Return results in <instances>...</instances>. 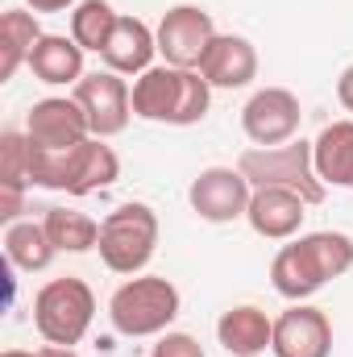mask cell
Masks as SVG:
<instances>
[{
  "mask_svg": "<svg viewBox=\"0 0 353 357\" xmlns=\"http://www.w3.org/2000/svg\"><path fill=\"white\" fill-rule=\"evenodd\" d=\"M353 270V237L350 233H299L291 237L274 262H270V282L283 299L291 303H308L320 287H329L333 278L350 274Z\"/></svg>",
  "mask_w": 353,
  "mask_h": 357,
  "instance_id": "obj_1",
  "label": "cell"
},
{
  "mask_svg": "<svg viewBox=\"0 0 353 357\" xmlns=\"http://www.w3.org/2000/svg\"><path fill=\"white\" fill-rule=\"evenodd\" d=\"M212 108V84L200 71L158 63L146 75L133 79V116L154 121V125H200Z\"/></svg>",
  "mask_w": 353,
  "mask_h": 357,
  "instance_id": "obj_2",
  "label": "cell"
},
{
  "mask_svg": "<svg viewBox=\"0 0 353 357\" xmlns=\"http://www.w3.org/2000/svg\"><path fill=\"white\" fill-rule=\"evenodd\" d=\"M121 178V158L104 137H88L71 150H38L29 142V183L46 191H67V195H91L104 191Z\"/></svg>",
  "mask_w": 353,
  "mask_h": 357,
  "instance_id": "obj_3",
  "label": "cell"
},
{
  "mask_svg": "<svg viewBox=\"0 0 353 357\" xmlns=\"http://www.w3.org/2000/svg\"><path fill=\"white\" fill-rule=\"evenodd\" d=\"M183 312V295L163 274H133L108 299V324L121 337H163Z\"/></svg>",
  "mask_w": 353,
  "mask_h": 357,
  "instance_id": "obj_4",
  "label": "cell"
},
{
  "mask_svg": "<svg viewBox=\"0 0 353 357\" xmlns=\"http://www.w3.org/2000/svg\"><path fill=\"white\" fill-rule=\"evenodd\" d=\"M158 212L150 204H121L100 220V262L112 274H142L158 254Z\"/></svg>",
  "mask_w": 353,
  "mask_h": 357,
  "instance_id": "obj_5",
  "label": "cell"
},
{
  "mask_svg": "<svg viewBox=\"0 0 353 357\" xmlns=\"http://www.w3.org/2000/svg\"><path fill=\"white\" fill-rule=\"evenodd\" d=\"M237 171L250 178V187H287L295 195L308 199V208L324 204L329 187L316 175V158H312V142L295 137L287 146H250L237 158Z\"/></svg>",
  "mask_w": 353,
  "mask_h": 357,
  "instance_id": "obj_6",
  "label": "cell"
},
{
  "mask_svg": "<svg viewBox=\"0 0 353 357\" xmlns=\"http://www.w3.org/2000/svg\"><path fill=\"white\" fill-rule=\"evenodd\" d=\"M91 320H96V295L84 278L67 274V278H50L38 295H33V328L46 345H67L75 349L88 337Z\"/></svg>",
  "mask_w": 353,
  "mask_h": 357,
  "instance_id": "obj_7",
  "label": "cell"
},
{
  "mask_svg": "<svg viewBox=\"0 0 353 357\" xmlns=\"http://www.w3.org/2000/svg\"><path fill=\"white\" fill-rule=\"evenodd\" d=\"M84 108L91 125V137H117L129 129V116H133V88L125 84V75L117 71H88L75 91H71Z\"/></svg>",
  "mask_w": 353,
  "mask_h": 357,
  "instance_id": "obj_8",
  "label": "cell"
},
{
  "mask_svg": "<svg viewBox=\"0 0 353 357\" xmlns=\"http://www.w3.org/2000/svg\"><path fill=\"white\" fill-rule=\"evenodd\" d=\"M158 54L163 63L171 67H187V71H200V59L208 54L212 38H216V21L208 8L200 4H175L163 13L158 21Z\"/></svg>",
  "mask_w": 353,
  "mask_h": 357,
  "instance_id": "obj_9",
  "label": "cell"
},
{
  "mask_svg": "<svg viewBox=\"0 0 353 357\" xmlns=\"http://www.w3.org/2000/svg\"><path fill=\"white\" fill-rule=\"evenodd\" d=\"M250 195H254V187H250V178L241 175L237 167H204L200 175L191 178V187H187L191 212L200 220H208V225L241 220L246 208H250Z\"/></svg>",
  "mask_w": 353,
  "mask_h": 357,
  "instance_id": "obj_10",
  "label": "cell"
},
{
  "mask_svg": "<svg viewBox=\"0 0 353 357\" xmlns=\"http://www.w3.org/2000/svg\"><path fill=\"white\" fill-rule=\"evenodd\" d=\"M303 108L291 88H258L241 108V129L254 146H287L299 137Z\"/></svg>",
  "mask_w": 353,
  "mask_h": 357,
  "instance_id": "obj_11",
  "label": "cell"
},
{
  "mask_svg": "<svg viewBox=\"0 0 353 357\" xmlns=\"http://www.w3.org/2000/svg\"><path fill=\"white\" fill-rule=\"evenodd\" d=\"M25 137L38 150H71L91 137V125L75 96H46L25 112Z\"/></svg>",
  "mask_w": 353,
  "mask_h": 357,
  "instance_id": "obj_12",
  "label": "cell"
},
{
  "mask_svg": "<svg viewBox=\"0 0 353 357\" xmlns=\"http://www.w3.org/2000/svg\"><path fill=\"white\" fill-rule=\"evenodd\" d=\"M274 357H333V320L312 303H291L274 316Z\"/></svg>",
  "mask_w": 353,
  "mask_h": 357,
  "instance_id": "obj_13",
  "label": "cell"
},
{
  "mask_svg": "<svg viewBox=\"0 0 353 357\" xmlns=\"http://www.w3.org/2000/svg\"><path fill=\"white\" fill-rule=\"evenodd\" d=\"M303 216H308V199L295 195V191H287V187H254L250 208H246L250 229L258 237H266V241H291V237H299Z\"/></svg>",
  "mask_w": 353,
  "mask_h": 357,
  "instance_id": "obj_14",
  "label": "cell"
},
{
  "mask_svg": "<svg viewBox=\"0 0 353 357\" xmlns=\"http://www.w3.org/2000/svg\"><path fill=\"white\" fill-rule=\"evenodd\" d=\"M200 75L212 88H225V91L250 88L258 79V50H254V42L241 38V33H216L208 54L200 59Z\"/></svg>",
  "mask_w": 353,
  "mask_h": 357,
  "instance_id": "obj_15",
  "label": "cell"
},
{
  "mask_svg": "<svg viewBox=\"0 0 353 357\" xmlns=\"http://www.w3.org/2000/svg\"><path fill=\"white\" fill-rule=\"evenodd\" d=\"M154 54H158V33L142 21V17H125L117 21L108 46H104V71H117V75H146L154 67Z\"/></svg>",
  "mask_w": 353,
  "mask_h": 357,
  "instance_id": "obj_16",
  "label": "cell"
},
{
  "mask_svg": "<svg viewBox=\"0 0 353 357\" xmlns=\"http://www.w3.org/2000/svg\"><path fill=\"white\" fill-rule=\"evenodd\" d=\"M84 46L71 33H42V42L29 54V71L38 84L46 88H75L88 71H84Z\"/></svg>",
  "mask_w": 353,
  "mask_h": 357,
  "instance_id": "obj_17",
  "label": "cell"
},
{
  "mask_svg": "<svg viewBox=\"0 0 353 357\" xmlns=\"http://www.w3.org/2000/svg\"><path fill=\"white\" fill-rule=\"evenodd\" d=\"M216 341L233 357H262L274 341V320L254 303H237L216 320Z\"/></svg>",
  "mask_w": 353,
  "mask_h": 357,
  "instance_id": "obj_18",
  "label": "cell"
},
{
  "mask_svg": "<svg viewBox=\"0 0 353 357\" xmlns=\"http://www.w3.org/2000/svg\"><path fill=\"white\" fill-rule=\"evenodd\" d=\"M316 175L324 187H350L353 191V121H329L312 142Z\"/></svg>",
  "mask_w": 353,
  "mask_h": 357,
  "instance_id": "obj_19",
  "label": "cell"
},
{
  "mask_svg": "<svg viewBox=\"0 0 353 357\" xmlns=\"http://www.w3.org/2000/svg\"><path fill=\"white\" fill-rule=\"evenodd\" d=\"M38 42H42L38 13L4 8V17H0V84L13 79L21 67H29V54H33Z\"/></svg>",
  "mask_w": 353,
  "mask_h": 357,
  "instance_id": "obj_20",
  "label": "cell"
},
{
  "mask_svg": "<svg viewBox=\"0 0 353 357\" xmlns=\"http://www.w3.org/2000/svg\"><path fill=\"white\" fill-rule=\"evenodd\" d=\"M54 241L46 233V225L38 220H17V225H4V258L13 270H25V274H38L54 262Z\"/></svg>",
  "mask_w": 353,
  "mask_h": 357,
  "instance_id": "obj_21",
  "label": "cell"
},
{
  "mask_svg": "<svg viewBox=\"0 0 353 357\" xmlns=\"http://www.w3.org/2000/svg\"><path fill=\"white\" fill-rule=\"evenodd\" d=\"M50 241L59 254H88L100 245V220H91L88 212H75V208H46L42 216Z\"/></svg>",
  "mask_w": 353,
  "mask_h": 357,
  "instance_id": "obj_22",
  "label": "cell"
},
{
  "mask_svg": "<svg viewBox=\"0 0 353 357\" xmlns=\"http://www.w3.org/2000/svg\"><path fill=\"white\" fill-rule=\"evenodd\" d=\"M117 21H121V13H117L108 0H80V4L71 8V38H75L84 50H91V54H104V46H108Z\"/></svg>",
  "mask_w": 353,
  "mask_h": 357,
  "instance_id": "obj_23",
  "label": "cell"
},
{
  "mask_svg": "<svg viewBox=\"0 0 353 357\" xmlns=\"http://www.w3.org/2000/svg\"><path fill=\"white\" fill-rule=\"evenodd\" d=\"M0 187H33L29 183V137L17 129L0 133Z\"/></svg>",
  "mask_w": 353,
  "mask_h": 357,
  "instance_id": "obj_24",
  "label": "cell"
},
{
  "mask_svg": "<svg viewBox=\"0 0 353 357\" xmlns=\"http://www.w3.org/2000/svg\"><path fill=\"white\" fill-rule=\"evenodd\" d=\"M150 357H208L200 349V341L191 333H163L158 345L150 349Z\"/></svg>",
  "mask_w": 353,
  "mask_h": 357,
  "instance_id": "obj_25",
  "label": "cell"
},
{
  "mask_svg": "<svg viewBox=\"0 0 353 357\" xmlns=\"http://www.w3.org/2000/svg\"><path fill=\"white\" fill-rule=\"evenodd\" d=\"M337 100H341V108L353 116V63L341 71V79H337Z\"/></svg>",
  "mask_w": 353,
  "mask_h": 357,
  "instance_id": "obj_26",
  "label": "cell"
},
{
  "mask_svg": "<svg viewBox=\"0 0 353 357\" xmlns=\"http://www.w3.org/2000/svg\"><path fill=\"white\" fill-rule=\"evenodd\" d=\"M80 0H25V8L29 13H67V8H75Z\"/></svg>",
  "mask_w": 353,
  "mask_h": 357,
  "instance_id": "obj_27",
  "label": "cell"
},
{
  "mask_svg": "<svg viewBox=\"0 0 353 357\" xmlns=\"http://www.w3.org/2000/svg\"><path fill=\"white\" fill-rule=\"evenodd\" d=\"M42 357H80L75 349H67V345H46V349H38Z\"/></svg>",
  "mask_w": 353,
  "mask_h": 357,
  "instance_id": "obj_28",
  "label": "cell"
},
{
  "mask_svg": "<svg viewBox=\"0 0 353 357\" xmlns=\"http://www.w3.org/2000/svg\"><path fill=\"white\" fill-rule=\"evenodd\" d=\"M0 357H42V354H29V349H4Z\"/></svg>",
  "mask_w": 353,
  "mask_h": 357,
  "instance_id": "obj_29",
  "label": "cell"
}]
</instances>
